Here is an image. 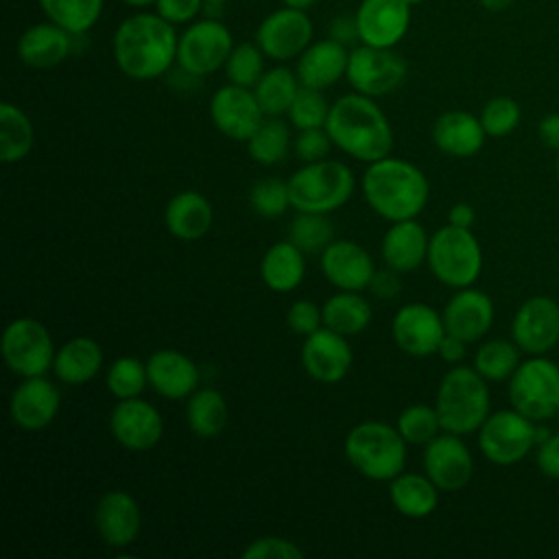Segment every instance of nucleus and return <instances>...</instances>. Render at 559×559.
<instances>
[{
    "mask_svg": "<svg viewBox=\"0 0 559 559\" xmlns=\"http://www.w3.org/2000/svg\"><path fill=\"white\" fill-rule=\"evenodd\" d=\"M299 87L301 83L297 79V72L286 66H275L271 70H264L260 81L253 85V94L264 116L277 118L282 114H288Z\"/></svg>",
    "mask_w": 559,
    "mask_h": 559,
    "instance_id": "nucleus-37",
    "label": "nucleus"
},
{
    "mask_svg": "<svg viewBox=\"0 0 559 559\" xmlns=\"http://www.w3.org/2000/svg\"><path fill=\"white\" fill-rule=\"evenodd\" d=\"M535 463L544 476L559 480V432L550 435L537 445Z\"/></svg>",
    "mask_w": 559,
    "mask_h": 559,
    "instance_id": "nucleus-52",
    "label": "nucleus"
},
{
    "mask_svg": "<svg viewBox=\"0 0 559 559\" xmlns=\"http://www.w3.org/2000/svg\"><path fill=\"white\" fill-rule=\"evenodd\" d=\"M148 386L166 400H188L201 382L197 362L177 349H157L146 360Z\"/></svg>",
    "mask_w": 559,
    "mask_h": 559,
    "instance_id": "nucleus-24",
    "label": "nucleus"
},
{
    "mask_svg": "<svg viewBox=\"0 0 559 559\" xmlns=\"http://www.w3.org/2000/svg\"><path fill=\"white\" fill-rule=\"evenodd\" d=\"M391 334L404 354L413 358H426L437 354L439 343L445 336V325L441 312L428 304H406L395 312L391 321Z\"/></svg>",
    "mask_w": 559,
    "mask_h": 559,
    "instance_id": "nucleus-18",
    "label": "nucleus"
},
{
    "mask_svg": "<svg viewBox=\"0 0 559 559\" xmlns=\"http://www.w3.org/2000/svg\"><path fill=\"white\" fill-rule=\"evenodd\" d=\"M369 290L373 293V297L378 299H393L397 297V293L402 290V282H400V271L386 266L382 271H376L369 284Z\"/></svg>",
    "mask_w": 559,
    "mask_h": 559,
    "instance_id": "nucleus-53",
    "label": "nucleus"
},
{
    "mask_svg": "<svg viewBox=\"0 0 559 559\" xmlns=\"http://www.w3.org/2000/svg\"><path fill=\"white\" fill-rule=\"evenodd\" d=\"M537 445V421L513 406L489 413L478 428V450L493 465H515Z\"/></svg>",
    "mask_w": 559,
    "mask_h": 559,
    "instance_id": "nucleus-10",
    "label": "nucleus"
},
{
    "mask_svg": "<svg viewBox=\"0 0 559 559\" xmlns=\"http://www.w3.org/2000/svg\"><path fill=\"white\" fill-rule=\"evenodd\" d=\"M321 273L338 290H365L376 273L373 260L356 240H332L321 251Z\"/></svg>",
    "mask_w": 559,
    "mask_h": 559,
    "instance_id": "nucleus-23",
    "label": "nucleus"
},
{
    "mask_svg": "<svg viewBox=\"0 0 559 559\" xmlns=\"http://www.w3.org/2000/svg\"><path fill=\"white\" fill-rule=\"evenodd\" d=\"M59 389L44 376L22 378L13 389L9 402V415L22 430H41L50 426L59 413Z\"/></svg>",
    "mask_w": 559,
    "mask_h": 559,
    "instance_id": "nucleus-21",
    "label": "nucleus"
},
{
    "mask_svg": "<svg viewBox=\"0 0 559 559\" xmlns=\"http://www.w3.org/2000/svg\"><path fill=\"white\" fill-rule=\"evenodd\" d=\"M354 186V173L347 164L336 159L310 162L288 179L290 205L297 212L328 214L352 199Z\"/></svg>",
    "mask_w": 559,
    "mask_h": 559,
    "instance_id": "nucleus-6",
    "label": "nucleus"
},
{
    "mask_svg": "<svg viewBox=\"0 0 559 559\" xmlns=\"http://www.w3.org/2000/svg\"><path fill=\"white\" fill-rule=\"evenodd\" d=\"M537 135L546 148L559 153V111L546 114L537 124Z\"/></svg>",
    "mask_w": 559,
    "mask_h": 559,
    "instance_id": "nucleus-55",
    "label": "nucleus"
},
{
    "mask_svg": "<svg viewBox=\"0 0 559 559\" xmlns=\"http://www.w3.org/2000/svg\"><path fill=\"white\" fill-rule=\"evenodd\" d=\"M328 114H330V105L323 96V90L301 85L288 109V120L293 122L295 129L304 131V129L325 127Z\"/></svg>",
    "mask_w": 559,
    "mask_h": 559,
    "instance_id": "nucleus-45",
    "label": "nucleus"
},
{
    "mask_svg": "<svg viewBox=\"0 0 559 559\" xmlns=\"http://www.w3.org/2000/svg\"><path fill=\"white\" fill-rule=\"evenodd\" d=\"M406 61L393 48H378V46H354L349 50V63L345 79L365 96L378 98L395 92L406 79Z\"/></svg>",
    "mask_w": 559,
    "mask_h": 559,
    "instance_id": "nucleus-12",
    "label": "nucleus"
},
{
    "mask_svg": "<svg viewBox=\"0 0 559 559\" xmlns=\"http://www.w3.org/2000/svg\"><path fill=\"white\" fill-rule=\"evenodd\" d=\"M288 240L304 253H321L334 240V225L325 214L299 212L290 221Z\"/></svg>",
    "mask_w": 559,
    "mask_h": 559,
    "instance_id": "nucleus-41",
    "label": "nucleus"
},
{
    "mask_svg": "<svg viewBox=\"0 0 559 559\" xmlns=\"http://www.w3.org/2000/svg\"><path fill=\"white\" fill-rule=\"evenodd\" d=\"M35 146V129L31 118L13 103L0 105V162L17 164Z\"/></svg>",
    "mask_w": 559,
    "mask_h": 559,
    "instance_id": "nucleus-36",
    "label": "nucleus"
},
{
    "mask_svg": "<svg viewBox=\"0 0 559 559\" xmlns=\"http://www.w3.org/2000/svg\"><path fill=\"white\" fill-rule=\"evenodd\" d=\"M288 148H290V131L286 122L271 116L262 120V124L247 140L249 157L262 166H273L284 162L288 157Z\"/></svg>",
    "mask_w": 559,
    "mask_h": 559,
    "instance_id": "nucleus-39",
    "label": "nucleus"
},
{
    "mask_svg": "<svg viewBox=\"0 0 559 559\" xmlns=\"http://www.w3.org/2000/svg\"><path fill=\"white\" fill-rule=\"evenodd\" d=\"M332 138L325 131V127H317V129H304L299 131L297 140H295V153L301 162L310 164V162H319L325 159L330 148H332Z\"/></svg>",
    "mask_w": 559,
    "mask_h": 559,
    "instance_id": "nucleus-49",
    "label": "nucleus"
},
{
    "mask_svg": "<svg viewBox=\"0 0 559 559\" xmlns=\"http://www.w3.org/2000/svg\"><path fill=\"white\" fill-rule=\"evenodd\" d=\"M483 9L491 11V13H498V11H504L513 4V0H478Z\"/></svg>",
    "mask_w": 559,
    "mask_h": 559,
    "instance_id": "nucleus-58",
    "label": "nucleus"
},
{
    "mask_svg": "<svg viewBox=\"0 0 559 559\" xmlns=\"http://www.w3.org/2000/svg\"><path fill=\"white\" fill-rule=\"evenodd\" d=\"M227 402L225 395L212 386L197 389L186 402V421L188 428L199 439H214L227 426Z\"/></svg>",
    "mask_w": 559,
    "mask_h": 559,
    "instance_id": "nucleus-34",
    "label": "nucleus"
},
{
    "mask_svg": "<svg viewBox=\"0 0 559 559\" xmlns=\"http://www.w3.org/2000/svg\"><path fill=\"white\" fill-rule=\"evenodd\" d=\"M122 2L129 7H135V9H144V7H155L157 0H122Z\"/></svg>",
    "mask_w": 559,
    "mask_h": 559,
    "instance_id": "nucleus-60",
    "label": "nucleus"
},
{
    "mask_svg": "<svg viewBox=\"0 0 559 559\" xmlns=\"http://www.w3.org/2000/svg\"><path fill=\"white\" fill-rule=\"evenodd\" d=\"M0 352L11 373L33 378L52 369L57 347L44 323L31 317H17L4 328Z\"/></svg>",
    "mask_w": 559,
    "mask_h": 559,
    "instance_id": "nucleus-9",
    "label": "nucleus"
},
{
    "mask_svg": "<svg viewBox=\"0 0 559 559\" xmlns=\"http://www.w3.org/2000/svg\"><path fill=\"white\" fill-rule=\"evenodd\" d=\"M323 325L343 334L356 336L371 323V306L358 290H338L323 308Z\"/></svg>",
    "mask_w": 559,
    "mask_h": 559,
    "instance_id": "nucleus-35",
    "label": "nucleus"
},
{
    "mask_svg": "<svg viewBox=\"0 0 559 559\" xmlns=\"http://www.w3.org/2000/svg\"><path fill=\"white\" fill-rule=\"evenodd\" d=\"M325 131L336 148L358 162H378L393 148L389 118L371 96L360 92L345 94L330 105Z\"/></svg>",
    "mask_w": 559,
    "mask_h": 559,
    "instance_id": "nucleus-2",
    "label": "nucleus"
},
{
    "mask_svg": "<svg viewBox=\"0 0 559 559\" xmlns=\"http://www.w3.org/2000/svg\"><path fill=\"white\" fill-rule=\"evenodd\" d=\"M72 37L50 20L33 24L17 39V57L33 70H50L66 61L72 50Z\"/></svg>",
    "mask_w": 559,
    "mask_h": 559,
    "instance_id": "nucleus-27",
    "label": "nucleus"
},
{
    "mask_svg": "<svg viewBox=\"0 0 559 559\" xmlns=\"http://www.w3.org/2000/svg\"><path fill=\"white\" fill-rule=\"evenodd\" d=\"M103 369V349L94 338L87 336H74L66 341L52 362L55 378L63 384L79 386L98 376Z\"/></svg>",
    "mask_w": 559,
    "mask_h": 559,
    "instance_id": "nucleus-31",
    "label": "nucleus"
},
{
    "mask_svg": "<svg viewBox=\"0 0 559 559\" xmlns=\"http://www.w3.org/2000/svg\"><path fill=\"white\" fill-rule=\"evenodd\" d=\"M260 275L266 288L275 293H290L295 290L306 275V260L304 251L295 247L290 240L271 245L260 262Z\"/></svg>",
    "mask_w": 559,
    "mask_h": 559,
    "instance_id": "nucleus-33",
    "label": "nucleus"
},
{
    "mask_svg": "<svg viewBox=\"0 0 559 559\" xmlns=\"http://www.w3.org/2000/svg\"><path fill=\"white\" fill-rule=\"evenodd\" d=\"M352 360L354 354L347 336L325 325L308 334L301 345V365L306 373L321 384L341 382L347 376Z\"/></svg>",
    "mask_w": 559,
    "mask_h": 559,
    "instance_id": "nucleus-20",
    "label": "nucleus"
},
{
    "mask_svg": "<svg viewBox=\"0 0 559 559\" xmlns=\"http://www.w3.org/2000/svg\"><path fill=\"white\" fill-rule=\"evenodd\" d=\"M179 35L155 11H138L124 17L111 37L118 70L133 81H151L166 74L177 61Z\"/></svg>",
    "mask_w": 559,
    "mask_h": 559,
    "instance_id": "nucleus-1",
    "label": "nucleus"
},
{
    "mask_svg": "<svg viewBox=\"0 0 559 559\" xmlns=\"http://www.w3.org/2000/svg\"><path fill=\"white\" fill-rule=\"evenodd\" d=\"M312 20L308 11L282 7L269 13L255 28V44L273 61L297 59L312 44Z\"/></svg>",
    "mask_w": 559,
    "mask_h": 559,
    "instance_id": "nucleus-13",
    "label": "nucleus"
},
{
    "mask_svg": "<svg viewBox=\"0 0 559 559\" xmlns=\"http://www.w3.org/2000/svg\"><path fill=\"white\" fill-rule=\"evenodd\" d=\"M480 122L487 135L491 138H504L520 124L522 109L511 96H493L485 103L480 111Z\"/></svg>",
    "mask_w": 559,
    "mask_h": 559,
    "instance_id": "nucleus-47",
    "label": "nucleus"
},
{
    "mask_svg": "<svg viewBox=\"0 0 559 559\" xmlns=\"http://www.w3.org/2000/svg\"><path fill=\"white\" fill-rule=\"evenodd\" d=\"M426 262L441 284L459 290L478 280L483 271V249L469 229L448 223L430 236Z\"/></svg>",
    "mask_w": 559,
    "mask_h": 559,
    "instance_id": "nucleus-7",
    "label": "nucleus"
},
{
    "mask_svg": "<svg viewBox=\"0 0 559 559\" xmlns=\"http://www.w3.org/2000/svg\"><path fill=\"white\" fill-rule=\"evenodd\" d=\"M465 345H467V343H465L463 338H459V336L445 332V336H443L441 343H439L437 354H439L445 362L459 365V362L465 358Z\"/></svg>",
    "mask_w": 559,
    "mask_h": 559,
    "instance_id": "nucleus-56",
    "label": "nucleus"
},
{
    "mask_svg": "<svg viewBox=\"0 0 559 559\" xmlns=\"http://www.w3.org/2000/svg\"><path fill=\"white\" fill-rule=\"evenodd\" d=\"M328 37H332L334 41L343 44V46H354L356 41H360V35H358V24H356V17L352 15H336L330 20L328 24Z\"/></svg>",
    "mask_w": 559,
    "mask_h": 559,
    "instance_id": "nucleus-54",
    "label": "nucleus"
},
{
    "mask_svg": "<svg viewBox=\"0 0 559 559\" xmlns=\"http://www.w3.org/2000/svg\"><path fill=\"white\" fill-rule=\"evenodd\" d=\"M411 9L406 0H360L354 13L360 44L395 48L408 33Z\"/></svg>",
    "mask_w": 559,
    "mask_h": 559,
    "instance_id": "nucleus-19",
    "label": "nucleus"
},
{
    "mask_svg": "<svg viewBox=\"0 0 559 559\" xmlns=\"http://www.w3.org/2000/svg\"><path fill=\"white\" fill-rule=\"evenodd\" d=\"M212 221H214L212 203L197 190L177 192L164 210L166 229L179 240L203 238L210 231Z\"/></svg>",
    "mask_w": 559,
    "mask_h": 559,
    "instance_id": "nucleus-30",
    "label": "nucleus"
},
{
    "mask_svg": "<svg viewBox=\"0 0 559 559\" xmlns=\"http://www.w3.org/2000/svg\"><path fill=\"white\" fill-rule=\"evenodd\" d=\"M41 13L70 35L87 33L103 15L105 0H37Z\"/></svg>",
    "mask_w": 559,
    "mask_h": 559,
    "instance_id": "nucleus-38",
    "label": "nucleus"
},
{
    "mask_svg": "<svg viewBox=\"0 0 559 559\" xmlns=\"http://www.w3.org/2000/svg\"><path fill=\"white\" fill-rule=\"evenodd\" d=\"M264 52L255 41H242L236 44L225 61V74L229 83L251 87L260 81L264 74Z\"/></svg>",
    "mask_w": 559,
    "mask_h": 559,
    "instance_id": "nucleus-44",
    "label": "nucleus"
},
{
    "mask_svg": "<svg viewBox=\"0 0 559 559\" xmlns=\"http://www.w3.org/2000/svg\"><path fill=\"white\" fill-rule=\"evenodd\" d=\"M428 242L426 229L415 218L391 223V227L382 236V258L386 266L408 273L415 271L428 255Z\"/></svg>",
    "mask_w": 559,
    "mask_h": 559,
    "instance_id": "nucleus-29",
    "label": "nucleus"
},
{
    "mask_svg": "<svg viewBox=\"0 0 559 559\" xmlns=\"http://www.w3.org/2000/svg\"><path fill=\"white\" fill-rule=\"evenodd\" d=\"M424 472L439 491H459L474 476V459L461 435L439 432L424 445Z\"/></svg>",
    "mask_w": 559,
    "mask_h": 559,
    "instance_id": "nucleus-17",
    "label": "nucleus"
},
{
    "mask_svg": "<svg viewBox=\"0 0 559 559\" xmlns=\"http://www.w3.org/2000/svg\"><path fill=\"white\" fill-rule=\"evenodd\" d=\"M242 557L245 559H301L304 550L286 537L264 535V537L253 539L242 550Z\"/></svg>",
    "mask_w": 559,
    "mask_h": 559,
    "instance_id": "nucleus-48",
    "label": "nucleus"
},
{
    "mask_svg": "<svg viewBox=\"0 0 559 559\" xmlns=\"http://www.w3.org/2000/svg\"><path fill=\"white\" fill-rule=\"evenodd\" d=\"M520 347L515 341L507 338H493L483 343L474 354V369L487 380V382H502L513 376V371L520 365Z\"/></svg>",
    "mask_w": 559,
    "mask_h": 559,
    "instance_id": "nucleus-40",
    "label": "nucleus"
},
{
    "mask_svg": "<svg viewBox=\"0 0 559 559\" xmlns=\"http://www.w3.org/2000/svg\"><path fill=\"white\" fill-rule=\"evenodd\" d=\"M406 2H408V4H411V7H415V4H421V2H424V0H406Z\"/></svg>",
    "mask_w": 559,
    "mask_h": 559,
    "instance_id": "nucleus-62",
    "label": "nucleus"
},
{
    "mask_svg": "<svg viewBox=\"0 0 559 559\" xmlns=\"http://www.w3.org/2000/svg\"><path fill=\"white\" fill-rule=\"evenodd\" d=\"M487 380L465 365H456L441 378L435 395V408L443 432L472 435L489 417Z\"/></svg>",
    "mask_w": 559,
    "mask_h": 559,
    "instance_id": "nucleus-4",
    "label": "nucleus"
},
{
    "mask_svg": "<svg viewBox=\"0 0 559 559\" xmlns=\"http://www.w3.org/2000/svg\"><path fill=\"white\" fill-rule=\"evenodd\" d=\"M343 452L349 465L369 480H391L406 465V441L400 430L373 419L347 432Z\"/></svg>",
    "mask_w": 559,
    "mask_h": 559,
    "instance_id": "nucleus-5",
    "label": "nucleus"
},
{
    "mask_svg": "<svg viewBox=\"0 0 559 559\" xmlns=\"http://www.w3.org/2000/svg\"><path fill=\"white\" fill-rule=\"evenodd\" d=\"M349 63V48L334 41L332 37L312 41L299 57H297V79L306 87L325 90L341 81L347 72Z\"/></svg>",
    "mask_w": 559,
    "mask_h": 559,
    "instance_id": "nucleus-26",
    "label": "nucleus"
},
{
    "mask_svg": "<svg viewBox=\"0 0 559 559\" xmlns=\"http://www.w3.org/2000/svg\"><path fill=\"white\" fill-rule=\"evenodd\" d=\"M509 402L533 421L550 419L559 408V365L544 356H531L509 378Z\"/></svg>",
    "mask_w": 559,
    "mask_h": 559,
    "instance_id": "nucleus-8",
    "label": "nucleus"
},
{
    "mask_svg": "<svg viewBox=\"0 0 559 559\" xmlns=\"http://www.w3.org/2000/svg\"><path fill=\"white\" fill-rule=\"evenodd\" d=\"M441 317L448 334H454L465 343H474L483 338L493 323V301L485 290L472 286L459 288V293L445 304Z\"/></svg>",
    "mask_w": 559,
    "mask_h": 559,
    "instance_id": "nucleus-25",
    "label": "nucleus"
},
{
    "mask_svg": "<svg viewBox=\"0 0 559 559\" xmlns=\"http://www.w3.org/2000/svg\"><path fill=\"white\" fill-rule=\"evenodd\" d=\"M249 203L258 216H264V218L282 216L290 205L288 181H282L277 177L258 179L249 192Z\"/></svg>",
    "mask_w": 559,
    "mask_h": 559,
    "instance_id": "nucleus-46",
    "label": "nucleus"
},
{
    "mask_svg": "<svg viewBox=\"0 0 559 559\" xmlns=\"http://www.w3.org/2000/svg\"><path fill=\"white\" fill-rule=\"evenodd\" d=\"M210 118L229 140L247 142L262 124L264 111L251 87L227 83L212 94Z\"/></svg>",
    "mask_w": 559,
    "mask_h": 559,
    "instance_id": "nucleus-15",
    "label": "nucleus"
},
{
    "mask_svg": "<svg viewBox=\"0 0 559 559\" xmlns=\"http://www.w3.org/2000/svg\"><path fill=\"white\" fill-rule=\"evenodd\" d=\"M205 9V0H157L155 13L173 26L190 24Z\"/></svg>",
    "mask_w": 559,
    "mask_h": 559,
    "instance_id": "nucleus-51",
    "label": "nucleus"
},
{
    "mask_svg": "<svg viewBox=\"0 0 559 559\" xmlns=\"http://www.w3.org/2000/svg\"><path fill=\"white\" fill-rule=\"evenodd\" d=\"M395 428L400 430L404 441L411 443V445H426L439 435V430H443L441 421H439V415H437V408L428 406V404L406 406L397 415Z\"/></svg>",
    "mask_w": 559,
    "mask_h": 559,
    "instance_id": "nucleus-43",
    "label": "nucleus"
},
{
    "mask_svg": "<svg viewBox=\"0 0 559 559\" xmlns=\"http://www.w3.org/2000/svg\"><path fill=\"white\" fill-rule=\"evenodd\" d=\"M234 48L229 28L214 17L194 20L179 35L177 66L192 76H207L221 68Z\"/></svg>",
    "mask_w": 559,
    "mask_h": 559,
    "instance_id": "nucleus-11",
    "label": "nucleus"
},
{
    "mask_svg": "<svg viewBox=\"0 0 559 559\" xmlns=\"http://www.w3.org/2000/svg\"><path fill=\"white\" fill-rule=\"evenodd\" d=\"M476 221V212L469 203H454L448 212V223L454 225V227H465L469 229Z\"/></svg>",
    "mask_w": 559,
    "mask_h": 559,
    "instance_id": "nucleus-57",
    "label": "nucleus"
},
{
    "mask_svg": "<svg viewBox=\"0 0 559 559\" xmlns=\"http://www.w3.org/2000/svg\"><path fill=\"white\" fill-rule=\"evenodd\" d=\"M555 417H557V421H559V408H557V413H555Z\"/></svg>",
    "mask_w": 559,
    "mask_h": 559,
    "instance_id": "nucleus-64",
    "label": "nucleus"
},
{
    "mask_svg": "<svg viewBox=\"0 0 559 559\" xmlns=\"http://www.w3.org/2000/svg\"><path fill=\"white\" fill-rule=\"evenodd\" d=\"M225 2H229V0H205V7H221Z\"/></svg>",
    "mask_w": 559,
    "mask_h": 559,
    "instance_id": "nucleus-61",
    "label": "nucleus"
},
{
    "mask_svg": "<svg viewBox=\"0 0 559 559\" xmlns=\"http://www.w3.org/2000/svg\"><path fill=\"white\" fill-rule=\"evenodd\" d=\"M284 7H290V9H299V11H308L317 0H282Z\"/></svg>",
    "mask_w": 559,
    "mask_h": 559,
    "instance_id": "nucleus-59",
    "label": "nucleus"
},
{
    "mask_svg": "<svg viewBox=\"0 0 559 559\" xmlns=\"http://www.w3.org/2000/svg\"><path fill=\"white\" fill-rule=\"evenodd\" d=\"M511 338L528 356H544L559 343V304L552 297H528L511 321Z\"/></svg>",
    "mask_w": 559,
    "mask_h": 559,
    "instance_id": "nucleus-14",
    "label": "nucleus"
},
{
    "mask_svg": "<svg viewBox=\"0 0 559 559\" xmlns=\"http://www.w3.org/2000/svg\"><path fill=\"white\" fill-rule=\"evenodd\" d=\"M389 500L406 518H428L439 504V487L426 474L402 472L391 478Z\"/></svg>",
    "mask_w": 559,
    "mask_h": 559,
    "instance_id": "nucleus-32",
    "label": "nucleus"
},
{
    "mask_svg": "<svg viewBox=\"0 0 559 559\" xmlns=\"http://www.w3.org/2000/svg\"><path fill=\"white\" fill-rule=\"evenodd\" d=\"M286 323H288L290 332H295L299 336H308L321 328L323 312L314 301L297 299L290 304V308L286 312Z\"/></svg>",
    "mask_w": 559,
    "mask_h": 559,
    "instance_id": "nucleus-50",
    "label": "nucleus"
},
{
    "mask_svg": "<svg viewBox=\"0 0 559 559\" xmlns=\"http://www.w3.org/2000/svg\"><path fill=\"white\" fill-rule=\"evenodd\" d=\"M362 194L378 216L397 223L421 214L428 203L430 183L415 164L386 155L367 166Z\"/></svg>",
    "mask_w": 559,
    "mask_h": 559,
    "instance_id": "nucleus-3",
    "label": "nucleus"
},
{
    "mask_svg": "<svg viewBox=\"0 0 559 559\" xmlns=\"http://www.w3.org/2000/svg\"><path fill=\"white\" fill-rule=\"evenodd\" d=\"M142 526V513L129 491L111 489L100 496L94 509V528L105 546L124 548L135 542Z\"/></svg>",
    "mask_w": 559,
    "mask_h": 559,
    "instance_id": "nucleus-22",
    "label": "nucleus"
},
{
    "mask_svg": "<svg viewBox=\"0 0 559 559\" xmlns=\"http://www.w3.org/2000/svg\"><path fill=\"white\" fill-rule=\"evenodd\" d=\"M485 138L487 133L483 129L480 118L463 109L443 111L432 124L435 146L450 157L476 155L483 148Z\"/></svg>",
    "mask_w": 559,
    "mask_h": 559,
    "instance_id": "nucleus-28",
    "label": "nucleus"
},
{
    "mask_svg": "<svg viewBox=\"0 0 559 559\" xmlns=\"http://www.w3.org/2000/svg\"><path fill=\"white\" fill-rule=\"evenodd\" d=\"M109 430L118 445L131 452H144L159 443L164 432L162 413L142 397L118 400L109 415Z\"/></svg>",
    "mask_w": 559,
    "mask_h": 559,
    "instance_id": "nucleus-16",
    "label": "nucleus"
},
{
    "mask_svg": "<svg viewBox=\"0 0 559 559\" xmlns=\"http://www.w3.org/2000/svg\"><path fill=\"white\" fill-rule=\"evenodd\" d=\"M555 170H557V179H559V153H557V162H555Z\"/></svg>",
    "mask_w": 559,
    "mask_h": 559,
    "instance_id": "nucleus-63",
    "label": "nucleus"
},
{
    "mask_svg": "<svg viewBox=\"0 0 559 559\" xmlns=\"http://www.w3.org/2000/svg\"><path fill=\"white\" fill-rule=\"evenodd\" d=\"M105 384L109 393L116 400H129V397H140V393L148 384L146 376V362L133 358V356H120L107 367Z\"/></svg>",
    "mask_w": 559,
    "mask_h": 559,
    "instance_id": "nucleus-42",
    "label": "nucleus"
}]
</instances>
